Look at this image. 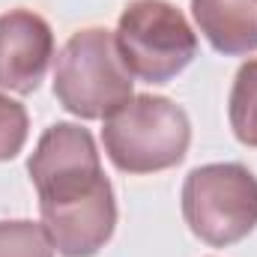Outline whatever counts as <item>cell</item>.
<instances>
[{"instance_id": "cell-1", "label": "cell", "mask_w": 257, "mask_h": 257, "mask_svg": "<svg viewBox=\"0 0 257 257\" xmlns=\"http://www.w3.org/2000/svg\"><path fill=\"white\" fill-rule=\"evenodd\" d=\"M30 177L39 189L45 233L60 254L87 257L108 242L117 203L87 128L72 123L48 128L30 159Z\"/></svg>"}, {"instance_id": "cell-2", "label": "cell", "mask_w": 257, "mask_h": 257, "mask_svg": "<svg viewBox=\"0 0 257 257\" xmlns=\"http://www.w3.org/2000/svg\"><path fill=\"white\" fill-rule=\"evenodd\" d=\"M54 93L66 111L96 120L132 102V72L108 30H81L63 45L54 72Z\"/></svg>"}, {"instance_id": "cell-3", "label": "cell", "mask_w": 257, "mask_h": 257, "mask_svg": "<svg viewBox=\"0 0 257 257\" xmlns=\"http://www.w3.org/2000/svg\"><path fill=\"white\" fill-rule=\"evenodd\" d=\"M105 150L128 174H150L177 165L189 147V117L168 99L138 96L105 120Z\"/></svg>"}, {"instance_id": "cell-4", "label": "cell", "mask_w": 257, "mask_h": 257, "mask_svg": "<svg viewBox=\"0 0 257 257\" xmlns=\"http://www.w3.org/2000/svg\"><path fill=\"white\" fill-rule=\"evenodd\" d=\"M114 39L126 69L150 84H165L197 54V39L189 21L165 0L132 3L120 18Z\"/></svg>"}, {"instance_id": "cell-5", "label": "cell", "mask_w": 257, "mask_h": 257, "mask_svg": "<svg viewBox=\"0 0 257 257\" xmlns=\"http://www.w3.org/2000/svg\"><path fill=\"white\" fill-rule=\"evenodd\" d=\"M183 212L209 245H230L257 224V180L242 165H206L183 186Z\"/></svg>"}, {"instance_id": "cell-6", "label": "cell", "mask_w": 257, "mask_h": 257, "mask_svg": "<svg viewBox=\"0 0 257 257\" xmlns=\"http://www.w3.org/2000/svg\"><path fill=\"white\" fill-rule=\"evenodd\" d=\"M54 54L51 27L27 9L0 15V87L33 93Z\"/></svg>"}, {"instance_id": "cell-7", "label": "cell", "mask_w": 257, "mask_h": 257, "mask_svg": "<svg viewBox=\"0 0 257 257\" xmlns=\"http://www.w3.org/2000/svg\"><path fill=\"white\" fill-rule=\"evenodd\" d=\"M200 33L221 54L257 51V0H192Z\"/></svg>"}, {"instance_id": "cell-8", "label": "cell", "mask_w": 257, "mask_h": 257, "mask_svg": "<svg viewBox=\"0 0 257 257\" xmlns=\"http://www.w3.org/2000/svg\"><path fill=\"white\" fill-rule=\"evenodd\" d=\"M230 126L236 138L248 147H257V60L239 69L230 90Z\"/></svg>"}, {"instance_id": "cell-9", "label": "cell", "mask_w": 257, "mask_h": 257, "mask_svg": "<svg viewBox=\"0 0 257 257\" xmlns=\"http://www.w3.org/2000/svg\"><path fill=\"white\" fill-rule=\"evenodd\" d=\"M51 236L33 221H0V257H51Z\"/></svg>"}, {"instance_id": "cell-10", "label": "cell", "mask_w": 257, "mask_h": 257, "mask_svg": "<svg viewBox=\"0 0 257 257\" xmlns=\"http://www.w3.org/2000/svg\"><path fill=\"white\" fill-rule=\"evenodd\" d=\"M27 138V114L18 102L0 96V159H12Z\"/></svg>"}]
</instances>
